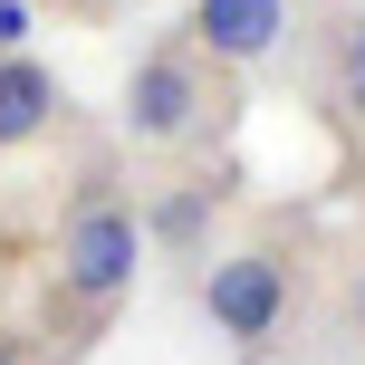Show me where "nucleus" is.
I'll return each mask as SVG.
<instances>
[{"mask_svg": "<svg viewBox=\"0 0 365 365\" xmlns=\"http://www.w3.org/2000/svg\"><path fill=\"white\" fill-rule=\"evenodd\" d=\"M135 259H145V221H135L115 192H87L68 221H58V279H48V308L77 317V327H96V317L135 289Z\"/></svg>", "mask_w": 365, "mask_h": 365, "instance_id": "obj_1", "label": "nucleus"}, {"mask_svg": "<svg viewBox=\"0 0 365 365\" xmlns=\"http://www.w3.org/2000/svg\"><path fill=\"white\" fill-rule=\"evenodd\" d=\"M19 29H29V19H19V0H0V58L19 48Z\"/></svg>", "mask_w": 365, "mask_h": 365, "instance_id": "obj_7", "label": "nucleus"}, {"mask_svg": "<svg viewBox=\"0 0 365 365\" xmlns=\"http://www.w3.org/2000/svg\"><path fill=\"white\" fill-rule=\"evenodd\" d=\"M202 308H212L221 336H240V346H269L279 317H289V250H269V240H250V250H221L212 269H202Z\"/></svg>", "mask_w": 365, "mask_h": 365, "instance_id": "obj_3", "label": "nucleus"}, {"mask_svg": "<svg viewBox=\"0 0 365 365\" xmlns=\"http://www.w3.org/2000/svg\"><path fill=\"white\" fill-rule=\"evenodd\" d=\"M221 115V68L202 58L192 29H164L154 48H135L125 68V135L135 145H192Z\"/></svg>", "mask_w": 365, "mask_h": 365, "instance_id": "obj_2", "label": "nucleus"}, {"mask_svg": "<svg viewBox=\"0 0 365 365\" xmlns=\"http://www.w3.org/2000/svg\"><path fill=\"white\" fill-rule=\"evenodd\" d=\"M0 365H29V336L19 327H0Z\"/></svg>", "mask_w": 365, "mask_h": 365, "instance_id": "obj_8", "label": "nucleus"}, {"mask_svg": "<svg viewBox=\"0 0 365 365\" xmlns=\"http://www.w3.org/2000/svg\"><path fill=\"white\" fill-rule=\"evenodd\" d=\"M308 58H317V96L365 135V10H308Z\"/></svg>", "mask_w": 365, "mask_h": 365, "instance_id": "obj_4", "label": "nucleus"}, {"mask_svg": "<svg viewBox=\"0 0 365 365\" xmlns=\"http://www.w3.org/2000/svg\"><path fill=\"white\" fill-rule=\"evenodd\" d=\"M289 29V0H192V38L212 68H250V58L279 48Z\"/></svg>", "mask_w": 365, "mask_h": 365, "instance_id": "obj_5", "label": "nucleus"}, {"mask_svg": "<svg viewBox=\"0 0 365 365\" xmlns=\"http://www.w3.org/2000/svg\"><path fill=\"white\" fill-rule=\"evenodd\" d=\"M68 10H96V0H68Z\"/></svg>", "mask_w": 365, "mask_h": 365, "instance_id": "obj_9", "label": "nucleus"}, {"mask_svg": "<svg viewBox=\"0 0 365 365\" xmlns=\"http://www.w3.org/2000/svg\"><path fill=\"white\" fill-rule=\"evenodd\" d=\"M58 106H68V96H58V77L38 68V58H0V154H19V145H38V135L58 125Z\"/></svg>", "mask_w": 365, "mask_h": 365, "instance_id": "obj_6", "label": "nucleus"}]
</instances>
